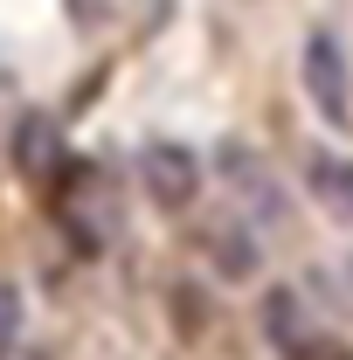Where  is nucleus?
I'll return each mask as SVG.
<instances>
[{
    "mask_svg": "<svg viewBox=\"0 0 353 360\" xmlns=\"http://www.w3.org/2000/svg\"><path fill=\"white\" fill-rule=\"evenodd\" d=\"M139 180H146V194L160 201V208H187L194 201V187H201V167H194V153L187 146H146L139 153Z\"/></svg>",
    "mask_w": 353,
    "mask_h": 360,
    "instance_id": "nucleus-1",
    "label": "nucleus"
},
{
    "mask_svg": "<svg viewBox=\"0 0 353 360\" xmlns=\"http://www.w3.org/2000/svg\"><path fill=\"white\" fill-rule=\"evenodd\" d=\"M0 90H7V63H0Z\"/></svg>",
    "mask_w": 353,
    "mask_h": 360,
    "instance_id": "nucleus-7",
    "label": "nucleus"
},
{
    "mask_svg": "<svg viewBox=\"0 0 353 360\" xmlns=\"http://www.w3.org/2000/svg\"><path fill=\"white\" fill-rule=\"evenodd\" d=\"M305 90H312V104L326 111V125H347L353 118L347 63H340V42H333V35H312L305 42Z\"/></svg>",
    "mask_w": 353,
    "mask_h": 360,
    "instance_id": "nucleus-2",
    "label": "nucleus"
},
{
    "mask_svg": "<svg viewBox=\"0 0 353 360\" xmlns=\"http://www.w3.org/2000/svg\"><path fill=\"white\" fill-rule=\"evenodd\" d=\"M215 257L229 277H243V270H257V243H236V229H215Z\"/></svg>",
    "mask_w": 353,
    "mask_h": 360,
    "instance_id": "nucleus-5",
    "label": "nucleus"
},
{
    "mask_svg": "<svg viewBox=\"0 0 353 360\" xmlns=\"http://www.w3.org/2000/svg\"><path fill=\"white\" fill-rule=\"evenodd\" d=\"M7 153H14V167L28 180H56L63 174V132H56V118L28 111V118L14 125V139H7Z\"/></svg>",
    "mask_w": 353,
    "mask_h": 360,
    "instance_id": "nucleus-3",
    "label": "nucleus"
},
{
    "mask_svg": "<svg viewBox=\"0 0 353 360\" xmlns=\"http://www.w3.org/2000/svg\"><path fill=\"white\" fill-rule=\"evenodd\" d=\"M305 174H312V194H319L333 215H347V222H353V160L312 153V160H305Z\"/></svg>",
    "mask_w": 353,
    "mask_h": 360,
    "instance_id": "nucleus-4",
    "label": "nucleus"
},
{
    "mask_svg": "<svg viewBox=\"0 0 353 360\" xmlns=\"http://www.w3.org/2000/svg\"><path fill=\"white\" fill-rule=\"evenodd\" d=\"M14 340H21V291H14V284H0V360H7Z\"/></svg>",
    "mask_w": 353,
    "mask_h": 360,
    "instance_id": "nucleus-6",
    "label": "nucleus"
}]
</instances>
